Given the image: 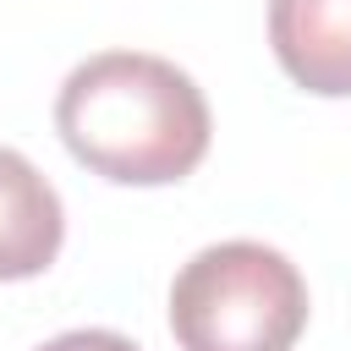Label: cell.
<instances>
[{
	"mask_svg": "<svg viewBox=\"0 0 351 351\" xmlns=\"http://www.w3.org/2000/svg\"><path fill=\"white\" fill-rule=\"evenodd\" d=\"M55 126L77 165L121 186H165L192 176L214 132L203 88L181 66L137 49L82 60L60 82Z\"/></svg>",
	"mask_w": 351,
	"mask_h": 351,
	"instance_id": "cell-1",
	"label": "cell"
},
{
	"mask_svg": "<svg viewBox=\"0 0 351 351\" xmlns=\"http://www.w3.org/2000/svg\"><path fill=\"white\" fill-rule=\"evenodd\" d=\"M181 351H291L307 329V280L263 241L203 247L170 285Z\"/></svg>",
	"mask_w": 351,
	"mask_h": 351,
	"instance_id": "cell-2",
	"label": "cell"
},
{
	"mask_svg": "<svg viewBox=\"0 0 351 351\" xmlns=\"http://www.w3.org/2000/svg\"><path fill=\"white\" fill-rule=\"evenodd\" d=\"M269 44L307 93H351V0H269Z\"/></svg>",
	"mask_w": 351,
	"mask_h": 351,
	"instance_id": "cell-3",
	"label": "cell"
},
{
	"mask_svg": "<svg viewBox=\"0 0 351 351\" xmlns=\"http://www.w3.org/2000/svg\"><path fill=\"white\" fill-rule=\"evenodd\" d=\"M66 214L55 186L16 154L0 148V280H33L55 263Z\"/></svg>",
	"mask_w": 351,
	"mask_h": 351,
	"instance_id": "cell-4",
	"label": "cell"
},
{
	"mask_svg": "<svg viewBox=\"0 0 351 351\" xmlns=\"http://www.w3.org/2000/svg\"><path fill=\"white\" fill-rule=\"evenodd\" d=\"M38 351H137V346L126 335H115V329H71V335H55Z\"/></svg>",
	"mask_w": 351,
	"mask_h": 351,
	"instance_id": "cell-5",
	"label": "cell"
}]
</instances>
